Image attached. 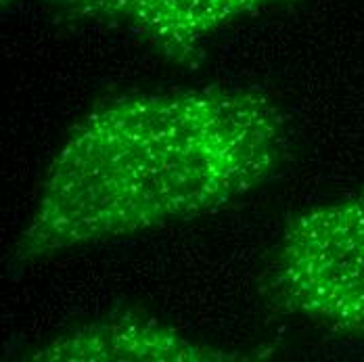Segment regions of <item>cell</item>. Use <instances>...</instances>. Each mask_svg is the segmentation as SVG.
Returning a JSON list of instances; mask_svg holds the SVG:
<instances>
[{"label": "cell", "instance_id": "6da1fadb", "mask_svg": "<svg viewBox=\"0 0 364 362\" xmlns=\"http://www.w3.org/2000/svg\"><path fill=\"white\" fill-rule=\"evenodd\" d=\"M289 137L285 113L255 88L107 99L50 161L9 266L218 212L274 179Z\"/></svg>", "mask_w": 364, "mask_h": 362}, {"label": "cell", "instance_id": "7a4b0ae2", "mask_svg": "<svg viewBox=\"0 0 364 362\" xmlns=\"http://www.w3.org/2000/svg\"><path fill=\"white\" fill-rule=\"evenodd\" d=\"M259 291L281 312L364 337V191L293 216Z\"/></svg>", "mask_w": 364, "mask_h": 362}, {"label": "cell", "instance_id": "3957f363", "mask_svg": "<svg viewBox=\"0 0 364 362\" xmlns=\"http://www.w3.org/2000/svg\"><path fill=\"white\" fill-rule=\"evenodd\" d=\"M293 0H55L72 21L107 23L176 63H193L222 30Z\"/></svg>", "mask_w": 364, "mask_h": 362}, {"label": "cell", "instance_id": "277c9868", "mask_svg": "<svg viewBox=\"0 0 364 362\" xmlns=\"http://www.w3.org/2000/svg\"><path fill=\"white\" fill-rule=\"evenodd\" d=\"M36 362H232L250 361L191 339L176 326L145 314H122L75 325L34 350Z\"/></svg>", "mask_w": 364, "mask_h": 362}, {"label": "cell", "instance_id": "5b68a950", "mask_svg": "<svg viewBox=\"0 0 364 362\" xmlns=\"http://www.w3.org/2000/svg\"><path fill=\"white\" fill-rule=\"evenodd\" d=\"M11 2H13V0H2V6H9Z\"/></svg>", "mask_w": 364, "mask_h": 362}]
</instances>
